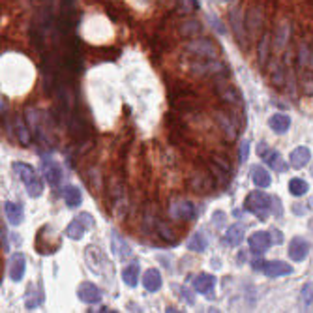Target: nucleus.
<instances>
[{
  "instance_id": "nucleus-1",
  "label": "nucleus",
  "mask_w": 313,
  "mask_h": 313,
  "mask_svg": "<svg viewBox=\"0 0 313 313\" xmlns=\"http://www.w3.org/2000/svg\"><path fill=\"white\" fill-rule=\"evenodd\" d=\"M12 169H14L15 175L23 180V184L27 186L29 197L38 199L43 193V184H42V180H40V177L36 175L34 167L29 164H23V162H15V164L12 165Z\"/></svg>"
},
{
  "instance_id": "nucleus-2",
  "label": "nucleus",
  "mask_w": 313,
  "mask_h": 313,
  "mask_svg": "<svg viewBox=\"0 0 313 313\" xmlns=\"http://www.w3.org/2000/svg\"><path fill=\"white\" fill-rule=\"evenodd\" d=\"M244 207L248 212H251L255 218H259L261 221H264L268 218V214H270V208H272V199L266 195L264 192H251L246 197V203H244Z\"/></svg>"
},
{
  "instance_id": "nucleus-3",
  "label": "nucleus",
  "mask_w": 313,
  "mask_h": 313,
  "mask_svg": "<svg viewBox=\"0 0 313 313\" xmlns=\"http://www.w3.org/2000/svg\"><path fill=\"white\" fill-rule=\"evenodd\" d=\"M192 71L195 75H201V77H216V79H221V77H227L229 75V68L223 62L220 60H193L192 64H190Z\"/></svg>"
},
{
  "instance_id": "nucleus-4",
  "label": "nucleus",
  "mask_w": 313,
  "mask_h": 313,
  "mask_svg": "<svg viewBox=\"0 0 313 313\" xmlns=\"http://www.w3.org/2000/svg\"><path fill=\"white\" fill-rule=\"evenodd\" d=\"M186 51L190 55H193L195 58H201V60H212V58L218 57V47L210 40H207V38L190 42L186 45Z\"/></svg>"
},
{
  "instance_id": "nucleus-5",
  "label": "nucleus",
  "mask_w": 313,
  "mask_h": 313,
  "mask_svg": "<svg viewBox=\"0 0 313 313\" xmlns=\"http://www.w3.org/2000/svg\"><path fill=\"white\" fill-rule=\"evenodd\" d=\"M257 152H259V156L266 162V165L272 167L274 171H278V173L287 171V165L283 164V160H281V156H279V152L278 150L268 148V146H266V142H261V144H259V148H257Z\"/></svg>"
},
{
  "instance_id": "nucleus-6",
  "label": "nucleus",
  "mask_w": 313,
  "mask_h": 313,
  "mask_svg": "<svg viewBox=\"0 0 313 313\" xmlns=\"http://www.w3.org/2000/svg\"><path fill=\"white\" fill-rule=\"evenodd\" d=\"M25 272H27V259L23 253H14L10 257V263H8V274H10V279L19 283L23 278H25Z\"/></svg>"
},
{
  "instance_id": "nucleus-7",
  "label": "nucleus",
  "mask_w": 313,
  "mask_h": 313,
  "mask_svg": "<svg viewBox=\"0 0 313 313\" xmlns=\"http://www.w3.org/2000/svg\"><path fill=\"white\" fill-rule=\"evenodd\" d=\"M77 296L85 304H98L101 300V291L94 283H90V281H83L77 287Z\"/></svg>"
},
{
  "instance_id": "nucleus-8",
  "label": "nucleus",
  "mask_w": 313,
  "mask_h": 313,
  "mask_svg": "<svg viewBox=\"0 0 313 313\" xmlns=\"http://www.w3.org/2000/svg\"><path fill=\"white\" fill-rule=\"evenodd\" d=\"M216 92L220 96V100L229 103V105H240L242 103L240 92L233 85H229V83H218L216 85Z\"/></svg>"
},
{
  "instance_id": "nucleus-9",
  "label": "nucleus",
  "mask_w": 313,
  "mask_h": 313,
  "mask_svg": "<svg viewBox=\"0 0 313 313\" xmlns=\"http://www.w3.org/2000/svg\"><path fill=\"white\" fill-rule=\"evenodd\" d=\"M214 287H216V278L210 276V274H197L195 278H193V289L201 294H205L207 298H212L214 294Z\"/></svg>"
},
{
  "instance_id": "nucleus-10",
  "label": "nucleus",
  "mask_w": 313,
  "mask_h": 313,
  "mask_svg": "<svg viewBox=\"0 0 313 313\" xmlns=\"http://www.w3.org/2000/svg\"><path fill=\"white\" fill-rule=\"evenodd\" d=\"M287 253H289V257H291L292 261L300 263V261H304V259L307 257V253H309V244H307L304 238L294 236L291 242H289V249H287Z\"/></svg>"
},
{
  "instance_id": "nucleus-11",
  "label": "nucleus",
  "mask_w": 313,
  "mask_h": 313,
  "mask_svg": "<svg viewBox=\"0 0 313 313\" xmlns=\"http://www.w3.org/2000/svg\"><path fill=\"white\" fill-rule=\"evenodd\" d=\"M270 233H266V231H257V233L249 236V249L253 253H264L266 249L270 248Z\"/></svg>"
},
{
  "instance_id": "nucleus-12",
  "label": "nucleus",
  "mask_w": 313,
  "mask_h": 313,
  "mask_svg": "<svg viewBox=\"0 0 313 313\" xmlns=\"http://www.w3.org/2000/svg\"><path fill=\"white\" fill-rule=\"evenodd\" d=\"M292 272V268L283 261H268L264 263L263 274L266 278H279V276H289Z\"/></svg>"
},
{
  "instance_id": "nucleus-13",
  "label": "nucleus",
  "mask_w": 313,
  "mask_h": 313,
  "mask_svg": "<svg viewBox=\"0 0 313 313\" xmlns=\"http://www.w3.org/2000/svg\"><path fill=\"white\" fill-rule=\"evenodd\" d=\"M171 212L175 218H178V220H186V221L195 220V216H197L195 207H193L190 201H178L177 205H173Z\"/></svg>"
},
{
  "instance_id": "nucleus-14",
  "label": "nucleus",
  "mask_w": 313,
  "mask_h": 313,
  "mask_svg": "<svg viewBox=\"0 0 313 313\" xmlns=\"http://www.w3.org/2000/svg\"><path fill=\"white\" fill-rule=\"evenodd\" d=\"M309 160H311V152L307 146H298V148H294L291 152V156H289V164L291 167L294 169H302V167H306L309 164Z\"/></svg>"
},
{
  "instance_id": "nucleus-15",
  "label": "nucleus",
  "mask_w": 313,
  "mask_h": 313,
  "mask_svg": "<svg viewBox=\"0 0 313 313\" xmlns=\"http://www.w3.org/2000/svg\"><path fill=\"white\" fill-rule=\"evenodd\" d=\"M43 175H45V180L49 182V186H58L60 178H62V169L53 160H43Z\"/></svg>"
},
{
  "instance_id": "nucleus-16",
  "label": "nucleus",
  "mask_w": 313,
  "mask_h": 313,
  "mask_svg": "<svg viewBox=\"0 0 313 313\" xmlns=\"http://www.w3.org/2000/svg\"><path fill=\"white\" fill-rule=\"evenodd\" d=\"M289 38H291V25L287 21H281L276 27V30H274V47L278 51H281L287 45Z\"/></svg>"
},
{
  "instance_id": "nucleus-17",
  "label": "nucleus",
  "mask_w": 313,
  "mask_h": 313,
  "mask_svg": "<svg viewBox=\"0 0 313 313\" xmlns=\"http://www.w3.org/2000/svg\"><path fill=\"white\" fill-rule=\"evenodd\" d=\"M142 285L148 292H156L162 289V274L158 268H148L142 276Z\"/></svg>"
},
{
  "instance_id": "nucleus-18",
  "label": "nucleus",
  "mask_w": 313,
  "mask_h": 313,
  "mask_svg": "<svg viewBox=\"0 0 313 313\" xmlns=\"http://www.w3.org/2000/svg\"><path fill=\"white\" fill-rule=\"evenodd\" d=\"M4 212H6V218L12 225H19L25 220V210H23V205H19V203H12V201L4 203Z\"/></svg>"
},
{
  "instance_id": "nucleus-19",
  "label": "nucleus",
  "mask_w": 313,
  "mask_h": 313,
  "mask_svg": "<svg viewBox=\"0 0 313 313\" xmlns=\"http://www.w3.org/2000/svg\"><path fill=\"white\" fill-rule=\"evenodd\" d=\"M246 27H248V32L251 36H255L259 32V29L263 27V12L261 8H251L246 15Z\"/></svg>"
},
{
  "instance_id": "nucleus-20",
  "label": "nucleus",
  "mask_w": 313,
  "mask_h": 313,
  "mask_svg": "<svg viewBox=\"0 0 313 313\" xmlns=\"http://www.w3.org/2000/svg\"><path fill=\"white\" fill-rule=\"evenodd\" d=\"M268 126L274 133H278V135H283L287 129L291 128V118L283 113H276L270 116V120H268Z\"/></svg>"
},
{
  "instance_id": "nucleus-21",
  "label": "nucleus",
  "mask_w": 313,
  "mask_h": 313,
  "mask_svg": "<svg viewBox=\"0 0 313 313\" xmlns=\"http://www.w3.org/2000/svg\"><path fill=\"white\" fill-rule=\"evenodd\" d=\"M229 21H231V27H233V30H235V36L238 38V42L244 43V38H246V34H242V32H244L246 19H244L242 10H240V8L233 10V14H231V17H229Z\"/></svg>"
},
{
  "instance_id": "nucleus-22",
  "label": "nucleus",
  "mask_w": 313,
  "mask_h": 313,
  "mask_svg": "<svg viewBox=\"0 0 313 313\" xmlns=\"http://www.w3.org/2000/svg\"><path fill=\"white\" fill-rule=\"evenodd\" d=\"M251 180H253V184L259 188V190H263V188H268L272 184V177L270 173L266 171L264 167H259L255 165L253 169H251Z\"/></svg>"
},
{
  "instance_id": "nucleus-23",
  "label": "nucleus",
  "mask_w": 313,
  "mask_h": 313,
  "mask_svg": "<svg viewBox=\"0 0 313 313\" xmlns=\"http://www.w3.org/2000/svg\"><path fill=\"white\" fill-rule=\"evenodd\" d=\"M218 124H220V128L221 131L227 135L229 141H235L236 135H238V129H236L235 126V122L229 118L227 114H223V113H218Z\"/></svg>"
},
{
  "instance_id": "nucleus-24",
  "label": "nucleus",
  "mask_w": 313,
  "mask_h": 313,
  "mask_svg": "<svg viewBox=\"0 0 313 313\" xmlns=\"http://www.w3.org/2000/svg\"><path fill=\"white\" fill-rule=\"evenodd\" d=\"M86 223L81 218H75V220L71 221L70 225L66 227V236L68 238H71V240H81L83 238V235H85V231H86Z\"/></svg>"
},
{
  "instance_id": "nucleus-25",
  "label": "nucleus",
  "mask_w": 313,
  "mask_h": 313,
  "mask_svg": "<svg viewBox=\"0 0 313 313\" xmlns=\"http://www.w3.org/2000/svg\"><path fill=\"white\" fill-rule=\"evenodd\" d=\"M244 225L242 223H235V225H231L227 229V233H225V242L229 246H238V244L244 240Z\"/></svg>"
},
{
  "instance_id": "nucleus-26",
  "label": "nucleus",
  "mask_w": 313,
  "mask_h": 313,
  "mask_svg": "<svg viewBox=\"0 0 313 313\" xmlns=\"http://www.w3.org/2000/svg\"><path fill=\"white\" fill-rule=\"evenodd\" d=\"M64 201L66 205L70 208H75L81 205V201H83V195H81V190L75 188V186H66L64 188Z\"/></svg>"
},
{
  "instance_id": "nucleus-27",
  "label": "nucleus",
  "mask_w": 313,
  "mask_h": 313,
  "mask_svg": "<svg viewBox=\"0 0 313 313\" xmlns=\"http://www.w3.org/2000/svg\"><path fill=\"white\" fill-rule=\"evenodd\" d=\"M122 281L128 285V287H135L139 281V264L131 263L128 264L124 270H122Z\"/></svg>"
},
{
  "instance_id": "nucleus-28",
  "label": "nucleus",
  "mask_w": 313,
  "mask_h": 313,
  "mask_svg": "<svg viewBox=\"0 0 313 313\" xmlns=\"http://www.w3.org/2000/svg\"><path fill=\"white\" fill-rule=\"evenodd\" d=\"M201 27L199 21H195V19H190V21H184L182 23V27H180V34L184 36V38H195V36L201 34Z\"/></svg>"
},
{
  "instance_id": "nucleus-29",
  "label": "nucleus",
  "mask_w": 313,
  "mask_h": 313,
  "mask_svg": "<svg viewBox=\"0 0 313 313\" xmlns=\"http://www.w3.org/2000/svg\"><path fill=\"white\" fill-rule=\"evenodd\" d=\"M268 51H270V34H264L259 42V66L264 68L268 62Z\"/></svg>"
},
{
  "instance_id": "nucleus-30",
  "label": "nucleus",
  "mask_w": 313,
  "mask_h": 313,
  "mask_svg": "<svg viewBox=\"0 0 313 313\" xmlns=\"http://www.w3.org/2000/svg\"><path fill=\"white\" fill-rule=\"evenodd\" d=\"M111 240H113V251L114 255L118 257H128L129 255V246L124 240H122L120 236H118V233L116 231H113V235H111Z\"/></svg>"
},
{
  "instance_id": "nucleus-31",
  "label": "nucleus",
  "mask_w": 313,
  "mask_h": 313,
  "mask_svg": "<svg viewBox=\"0 0 313 313\" xmlns=\"http://www.w3.org/2000/svg\"><path fill=\"white\" fill-rule=\"evenodd\" d=\"M156 233L160 235L162 240H165V242L177 244V236H175V233H173V229L169 227L167 223H164V221H158L156 223Z\"/></svg>"
},
{
  "instance_id": "nucleus-32",
  "label": "nucleus",
  "mask_w": 313,
  "mask_h": 313,
  "mask_svg": "<svg viewBox=\"0 0 313 313\" xmlns=\"http://www.w3.org/2000/svg\"><path fill=\"white\" fill-rule=\"evenodd\" d=\"M15 131H17V139H19V142H21L23 146H29L32 137H30V131L27 129V126L23 124V120L19 116L15 118Z\"/></svg>"
},
{
  "instance_id": "nucleus-33",
  "label": "nucleus",
  "mask_w": 313,
  "mask_h": 313,
  "mask_svg": "<svg viewBox=\"0 0 313 313\" xmlns=\"http://www.w3.org/2000/svg\"><path fill=\"white\" fill-rule=\"evenodd\" d=\"M188 249L203 253V251L207 249V236L203 235V233H195V235L188 240Z\"/></svg>"
},
{
  "instance_id": "nucleus-34",
  "label": "nucleus",
  "mask_w": 313,
  "mask_h": 313,
  "mask_svg": "<svg viewBox=\"0 0 313 313\" xmlns=\"http://www.w3.org/2000/svg\"><path fill=\"white\" fill-rule=\"evenodd\" d=\"M300 88L306 96H313V71L304 70L300 75Z\"/></svg>"
},
{
  "instance_id": "nucleus-35",
  "label": "nucleus",
  "mask_w": 313,
  "mask_h": 313,
  "mask_svg": "<svg viewBox=\"0 0 313 313\" xmlns=\"http://www.w3.org/2000/svg\"><path fill=\"white\" fill-rule=\"evenodd\" d=\"M70 129L75 137H83L86 133V124L83 122V116H81V114H75V116L71 118Z\"/></svg>"
},
{
  "instance_id": "nucleus-36",
  "label": "nucleus",
  "mask_w": 313,
  "mask_h": 313,
  "mask_svg": "<svg viewBox=\"0 0 313 313\" xmlns=\"http://www.w3.org/2000/svg\"><path fill=\"white\" fill-rule=\"evenodd\" d=\"M289 192H291L294 197L304 195V193L307 192V182L302 180V178H292L291 182H289Z\"/></svg>"
},
{
  "instance_id": "nucleus-37",
  "label": "nucleus",
  "mask_w": 313,
  "mask_h": 313,
  "mask_svg": "<svg viewBox=\"0 0 313 313\" xmlns=\"http://www.w3.org/2000/svg\"><path fill=\"white\" fill-rule=\"evenodd\" d=\"M300 304L304 307H309L313 304V283H304L302 291H300Z\"/></svg>"
},
{
  "instance_id": "nucleus-38",
  "label": "nucleus",
  "mask_w": 313,
  "mask_h": 313,
  "mask_svg": "<svg viewBox=\"0 0 313 313\" xmlns=\"http://www.w3.org/2000/svg\"><path fill=\"white\" fill-rule=\"evenodd\" d=\"M309 60H311V51L307 47L306 43H302L298 47V66L304 68V66H309Z\"/></svg>"
},
{
  "instance_id": "nucleus-39",
  "label": "nucleus",
  "mask_w": 313,
  "mask_h": 313,
  "mask_svg": "<svg viewBox=\"0 0 313 313\" xmlns=\"http://www.w3.org/2000/svg\"><path fill=\"white\" fill-rule=\"evenodd\" d=\"M283 77H285V73L281 68H276V71H272V85L274 86H278V88H281L283 86Z\"/></svg>"
},
{
  "instance_id": "nucleus-40",
  "label": "nucleus",
  "mask_w": 313,
  "mask_h": 313,
  "mask_svg": "<svg viewBox=\"0 0 313 313\" xmlns=\"http://www.w3.org/2000/svg\"><path fill=\"white\" fill-rule=\"evenodd\" d=\"M270 240L276 244V246L283 244V235H281V231H279V229H274V227L270 229Z\"/></svg>"
},
{
  "instance_id": "nucleus-41",
  "label": "nucleus",
  "mask_w": 313,
  "mask_h": 313,
  "mask_svg": "<svg viewBox=\"0 0 313 313\" xmlns=\"http://www.w3.org/2000/svg\"><path fill=\"white\" fill-rule=\"evenodd\" d=\"M248 154H249V142L244 141L240 144V162H246L248 160Z\"/></svg>"
},
{
  "instance_id": "nucleus-42",
  "label": "nucleus",
  "mask_w": 313,
  "mask_h": 313,
  "mask_svg": "<svg viewBox=\"0 0 313 313\" xmlns=\"http://www.w3.org/2000/svg\"><path fill=\"white\" fill-rule=\"evenodd\" d=\"M208 19H210V23H212V27H216V30L220 32V34H225V29L221 27V23L218 17H212V15H208Z\"/></svg>"
},
{
  "instance_id": "nucleus-43",
  "label": "nucleus",
  "mask_w": 313,
  "mask_h": 313,
  "mask_svg": "<svg viewBox=\"0 0 313 313\" xmlns=\"http://www.w3.org/2000/svg\"><path fill=\"white\" fill-rule=\"evenodd\" d=\"M79 218H81V220L85 221L86 227H94V218H92V216H90V214L83 212V214H81V216H79Z\"/></svg>"
},
{
  "instance_id": "nucleus-44",
  "label": "nucleus",
  "mask_w": 313,
  "mask_h": 313,
  "mask_svg": "<svg viewBox=\"0 0 313 313\" xmlns=\"http://www.w3.org/2000/svg\"><path fill=\"white\" fill-rule=\"evenodd\" d=\"M212 220H216V225L221 227V225H223V220H225V214L223 212H214Z\"/></svg>"
},
{
  "instance_id": "nucleus-45",
  "label": "nucleus",
  "mask_w": 313,
  "mask_h": 313,
  "mask_svg": "<svg viewBox=\"0 0 313 313\" xmlns=\"http://www.w3.org/2000/svg\"><path fill=\"white\" fill-rule=\"evenodd\" d=\"M2 249H4V251L10 249V246H8V233H6V227H4V225H2Z\"/></svg>"
},
{
  "instance_id": "nucleus-46",
  "label": "nucleus",
  "mask_w": 313,
  "mask_h": 313,
  "mask_svg": "<svg viewBox=\"0 0 313 313\" xmlns=\"http://www.w3.org/2000/svg\"><path fill=\"white\" fill-rule=\"evenodd\" d=\"M307 205H309V208H311V210H313V197H311V199H309V203H307Z\"/></svg>"
},
{
  "instance_id": "nucleus-47",
  "label": "nucleus",
  "mask_w": 313,
  "mask_h": 313,
  "mask_svg": "<svg viewBox=\"0 0 313 313\" xmlns=\"http://www.w3.org/2000/svg\"><path fill=\"white\" fill-rule=\"evenodd\" d=\"M220 2H225V4H227V2H233V0H220Z\"/></svg>"
},
{
  "instance_id": "nucleus-48",
  "label": "nucleus",
  "mask_w": 313,
  "mask_h": 313,
  "mask_svg": "<svg viewBox=\"0 0 313 313\" xmlns=\"http://www.w3.org/2000/svg\"><path fill=\"white\" fill-rule=\"evenodd\" d=\"M311 173H313V171H311Z\"/></svg>"
}]
</instances>
